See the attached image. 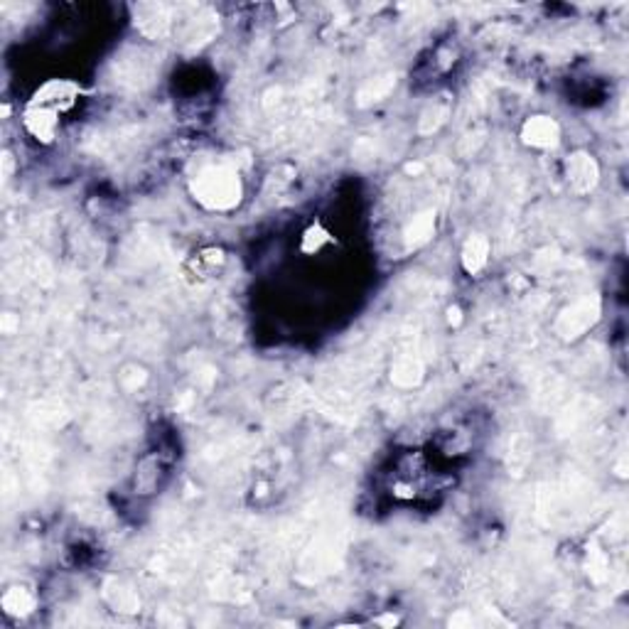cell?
<instances>
[{
  "label": "cell",
  "instance_id": "1",
  "mask_svg": "<svg viewBox=\"0 0 629 629\" xmlns=\"http://www.w3.org/2000/svg\"><path fill=\"white\" fill-rule=\"evenodd\" d=\"M190 192L204 210L229 211L244 200V180L236 167L227 163H214V165L202 167L190 180Z\"/></svg>",
  "mask_w": 629,
  "mask_h": 629
},
{
  "label": "cell",
  "instance_id": "8",
  "mask_svg": "<svg viewBox=\"0 0 629 629\" xmlns=\"http://www.w3.org/2000/svg\"><path fill=\"white\" fill-rule=\"evenodd\" d=\"M436 234V211L426 210L418 211L416 217L403 227V241L408 249H420L426 246Z\"/></svg>",
  "mask_w": 629,
  "mask_h": 629
},
{
  "label": "cell",
  "instance_id": "3",
  "mask_svg": "<svg viewBox=\"0 0 629 629\" xmlns=\"http://www.w3.org/2000/svg\"><path fill=\"white\" fill-rule=\"evenodd\" d=\"M77 99L79 87L74 81H67V79H50V81H44L42 87L37 89L27 106L52 108L57 114H61V111H67V108H71V106L77 104Z\"/></svg>",
  "mask_w": 629,
  "mask_h": 629
},
{
  "label": "cell",
  "instance_id": "4",
  "mask_svg": "<svg viewBox=\"0 0 629 629\" xmlns=\"http://www.w3.org/2000/svg\"><path fill=\"white\" fill-rule=\"evenodd\" d=\"M521 143L533 150H553L560 143V126L553 116H529L521 126Z\"/></svg>",
  "mask_w": 629,
  "mask_h": 629
},
{
  "label": "cell",
  "instance_id": "10",
  "mask_svg": "<svg viewBox=\"0 0 629 629\" xmlns=\"http://www.w3.org/2000/svg\"><path fill=\"white\" fill-rule=\"evenodd\" d=\"M420 379H423V364L418 359L403 357L391 367V381L396 386L411 389V386L420 384Z\"/></svg>",
  "mask_w": 629,
  "mask_h": 629
},
{
  "label": "cell",
  "instance_id": "9",
  "mask_svg": "<svg viewBox=\"0 0 629 629\" xmlns=\"http://www.w3.org/2000/svg\"><path fill=\"white\" fill-rule=\"evenodd\" d=\"M35 595H33V590H27V587L23 586H13L5 590V595H3V612L8 615V617H27L30 612L35 610Z\"/></svg>",
  "mask_w": 629,
  "mask_h": 629
},
{
  "label": "cell",
  "instance_id": "11",
  "mask_svg": "<svg viewBox=\"0 0 629 629\" xmlns=\"http://www.w3.org/2000/svg\"><path fill=\"white\" fill-rule=\"evenodd\" d=\"M106 600L116 612H138L140 607L138 595L133 593L131 587L121 586V583H111L106 587Z\"/></svg>",
  "mask_w": 629,
  "mask_h": 629
},
{
  "label": "cell",
  "instance_id": "12",
  "mask_svg": "<svg viewBox=\"0 0 629 629\" xmlns=\"http://www.w3.org/2000/svg\"><path fill=\"white\" fill-rule=\"evenodd\" d=\"M446 116H447V106L433 104V108H428V111L423 114V121H420V131L423 133L437 131V126L446 121Z\"/></svg>",
  "mask_w": 629,
  "mask_h": 629
},
{
  "label": "cell",
  "instance_id": "7",
  "mask_svg": "<svg viewBox=\"0 0 629 629\" xmlns=\"http://www.w3.org/2000/svg\"><path fill=\"white\" fill-rule=\"evenodd\" d=\"M463 268L470 276H477L487 268L490 263V239L484 234H470V239L465 241L463 254H460Z\"/></svg>",
  "mask_w": 629,
  "mask_h": 629
},
{
  "label": "cell",
  "instance_id": "5",
  "mask_svg": "<svg viewBox=\"0 0 629 629\" xmlns=\"http://www.w3.org/2000/svg\"><path fill=\"white\" fill-rule=\"evenodd\" d=\"M566 180L573 192L586 194L600 183V165L590 153H573L566 160Z\"/></svg>",
  "mask_w": 629,
  "mask_h": 629
},
{
  "label": "cell",
  "instance_id": "2",
  "mask_svg": "<svg viewBox=\"0 0 629 629\" xmlns=\"http://www.w3.org/2000/svg\"><path fill=\"white\" fill-rule=\"evenodd\" d=\"M600 313H603L600 297H580L573 305L560 310L559 320H556V334H559L560 340H577V337H583L600 320Z\"/></svg>",
  "mask_w": 629,
  "mask_h": 629
},
{
  "label": "cell",
  "instance_id": "6",
  "mask_svg": "<svg viewBox=\"0 0 629 629\" xmlns=\"http://www.w3.org/2000/svg\"><path fill=\"white\" fill-rule=\"evenodd\" d=\"M23 126L30 133V138H35L42 146H50L57 138V128H60V114L52 108H37V106H27L25 116H23Z\"/></svg>",
  "mask_w": 629,
  "mask_h": 629
}]
</instances>
